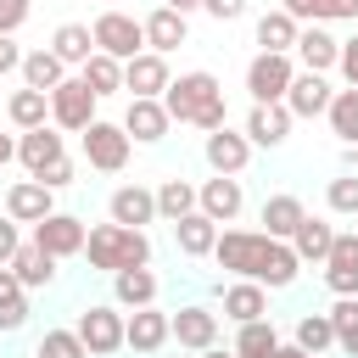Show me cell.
Segmentation results:
<instances>
[{"label": "cell", "instance_id": "1", "mask_svg": "<svg viewBox=\"0 0 358 358\" xmlns=\"http://www.w3.org/2000/svg\"><path fill=\"white\" fill-rule=\"evenodd\" d=\"M162 106H168V117H173V123H190V129H201V134L229 123L224 84H218L207 67H190V73L168 78V90H162Z\"/></svg>", "mask_w": 358, "mask_h": 358}, {"label": "cell", "instance_id": "2", "mask_svg": "<svg viewBox=\"0 0 358 358\" xmlns=\"http://www.w3.org/2000/svg\"><path fill=\"white\" fill-rule=\"evenodd\" d=\"M84 257H90V268H101V274H117V268H140V263H151V241H145V229H129V224H95L90 235H84Z\"/></svg>", "mask_w": 358, "mask_h": 358}, {"label": "cell", "instance_id": "3", "mask_svg": "<svg viewBox=\"0 0 358 358\" xmlns=\"http://www.w3.org/2000/svg\"><path fill=\"white\" fill-rule=\"evenodd\" d=\"M84 162L95 168V173H123L129 168V134H123V123H106V117H90L84 129Z\"/></svg>", "mask_w": 358, "mask_h": 358}, {"label": "cell", "instance_id": "4", "mask_svg": "<svg viewBox=\"0 0 358 358\" xmlns=\"http://www.w3.org/2000/svg\"><path fill=\"white\" fill-rule=\"evenodd\" d=\"M291 78H296V56L291 50H257L246 62V95L252 101H285Z\"/></svg>", "mask_w": 358, "mask_h": 358}, {"label": "cell", "instance_id": "5", "mask_svg": "<svg viewBox=\"0 0 358 358\" xmlns=\"http://www.w3.org/2000/svg\"><path fill=\"white\" fill-rule=\"evenodd\" d=\"M78 341L90 347V358H112V352H123V308L117 302H90L84 313H78Z\"/></svg>", "mask_w": 358, "mask_h": 358}, {"label": "cell", "instance_id": "6", "mask_svg": "<svg viewBox=\"0 0 358 358\" xmlns=\"http://www.w3.org/2000/svg\"><path fill=\"white\" fill-rule=\"evenodd\" d=\"M263 246H268L263 229H218V241H213V263L229 268L235 280H252L257 263H263Z\"/></svg>", "mask_w": 358, "mask_h": 358}, {"label": "cell", "instance_id": "7", "mask_svg": "<svg viewBox=\"0 0 358 358\" xmlns=\"http://www.w3.org/2000/svg\"><path fill=\"white\" fill-rule=\"evenodd\" d=\"M90 34H95V50H106V56H117V62H129V56L145 50V28H140V17H129V11H101V17L90 22Z\"/></svg>", "mask_w": 358, "mask_h": 358}, {"label": "cell", "instance_id": "8", "mask_svg": "<svg viewBox=\"0 0 358 358\" xmlns=\"http://www.w3.org/2000/svg\"><path fill=\"white\" fill-rule=\"evenodd\" d=\"M90 117H95V95H90V84H84L78 73H67V78L50 90V123L67 129V134H78Z\"/></svg>", "mask_w": 358, "mask_h": 358}, {"label": "cell", "instance_id": "9", "mask_svg": "<svg viewBox=\"0 0 358 358\" xmlns=\"http://www.w3.org/2000/svg\"><path fill=\"white\" fill-rule=\"evenodd\" d=\"M84 235H90V224H84V218H73V213H45V218L34 224V235H28V241H39V246L62 263V257H84Z\"/></svg>", "mask_w": 358, "mask_h": 358}, {"label": "cell", "instance_id": "10", "mask_svg": "<svg viewBox=\"0 0 358 358\" xmlns=\"http://www.w3.org/2000/svg\"><path fill=\"white\" fill-rule=\"evenodd\" d=\"M168 341H179L185 352H201L218 341V313L207 302H185L179 313H168Z\"/></svg>", "mask_w": 358, "mask_h": 358}, {"label": "cell", "instance_id": "11", "mask_svg": "<svg viewBox=\"0 0 358 358\" xmlns=\"http://www.w3.org/2000/svg\"><path fill=\"white\" fill-rule=\"evenodd\" d=\"M168 129H173V117H168L162 95H129V112H123V134L129 140L157 145V140H168Z\"/></svg>", "mask_w": 358, "mask_h": 358}, {"label": "cell", "instance_id": "12", "mask_svg": "<svg viewBox=\"0 0 358 358\" xmlns=\"http://www.w3.org/2000/svg\"><path fill=\"white\" fill-rule=\"evenodd\" d=\"M201 157H207V168L213 173H246V162H252V140L241 134V129H207V140H201Z\"/></svg>", "mask_w": 358, "mask_h": 358}, {"label": "cell", "instance_id": "13", "mask_svg": "<svg viewBox=\"0 0 358 358\" xmlns=\"http://www.w3.org/2000/svg\"><path fill=\"white\" fill-rule=\"evenodd\" d=\"M196 207H201L213 224H235V218H241V207H246V190H241V179H235V173H213V179H201V185H196Z\"/></svg>", "mask_w": 358, "mask_h": 358}, {"label": "cell", "instance_id": "14", "mask_svg": "<svg viewBox=\"0 0 358 358\" xmlns=\"http://www.w3.org/2000/svg\"><path fill=\"white\" fill-rule=\"evenodd\" d=\"M291 112H285V101H252V112H246V123H241V134L252 140V145H285L291 140Z\"/></svg>", "mask_w": 358, "mask_h": 358}, {"label": "cell", "instance_id": "15", "mask_svg": "<svg viewBox=\"0 0 358 358\" xmlns=\"http://www.w3.org/2000/svg\"><path fill=\"white\" fill-rule=\"evenodd\" d=\"M324 285L336 296H358V229H336L330 252H324Z\"/></svg>", "mask_w": 358, "mask_h": 358}, {"label": "cell", "instance_id": "16", "mask_svg": "<svg viewBox=\"0 0 358 358\" xmlns=\"http://www.w3.org/2000/svg\"><path fill=\"white\" fill-rule=\"evenodd\" d=\"M336 50H341V39H336L324 22H302V28H296V45H291L296 67H308V73H330V67H336Z\"/></svg>", "mask_w": 358, "mask_h": 358}, {"label": "cell", "instance_id": "17", "mask_svg": "<svg viewBox=\"0 0 358 358\" xmlns=\"http://www.w3.org/2000/svg\"><path fill=\"white\" fill-rule=\"evenodd\" d=\"M106 218H112V224H129V229L157 224V190H145V185H117V190L106 196Z\"/></svg>", "mask_w": 358, "mask_h": 358}, {"label": "cell", "instance_id": "18", "mask_svg": "<svg viewBox=\"0 0 358 358\" xmlns=\"http://www.w3.org/2000/svg\"><path fill=\"white\" fill-rule=\"evenodd\" d=\"M330 78L324 73H308V67H296V78H291V90H285V112L291 117H324V106H330Z\"/></svg>", "mask_w": 358, "mask_h": 358}, {"label": "cell", "instance_id": "19", "mask_svg": "<svg viewBox=\"0 0 358 358\" xmlns=\"http://www.w3.org/2000/svg\"><path fill=\"white\" fill-rule=\"evenodd\" d=\"M123 347H134V352H157V347H168V313L151 302V308H129L123 313Z\"/></svg>", "mask_w": 358, "mask_h": 358}, {"label": "cell", "instance_id": "20", "mask_svg": "<svg viewBox=\"0 0 358 358\" xmlns=\"http://www.w3.org/2000/svg\"><path fill=\"white\" fill-rule=\"evenodd\" d=\"M56 157H67V145H62V129H56V123H39V129H22V134H17V162H22L28 173L50 168Z\"/></svg>", "mask_w": 358, "mask_h": 358}, {"label": "cell", "instance_id": "21", "mask_svg": "<svg viewBox=\"0 0 358 358\" xmlns=\"http://www.w3.org/2000/svg\"><path fill=\"white\" fill-rule=\"evenodd\" d=\"M296 274H302V257L291 252V241H274L268 235V246H263V263H257V285L263 291H285V285H296Z\"/></svg>", "mask_w": 358, "mask_h": 358}, {"label": "cell", "instance_id": "22", "mask_svg": "<svg viewBox=\"0 0 358 358\" xmlns=\"http://www.w3.org/2000/svg\"><path fill=\"white\" fill-rule=\"evenodd\" d=\"M168 56H157V50H140V56H129L123 62V90L129 95H162L168 90Z\"/></svg>", "mask_w": 358, "mask_h": 358}, {"label": "cell", "instance_id": "23", "mask_svg": "<svg viewBox=\"0 0 358 358\" xmlns=\"http://www.w3.org/2000/svg\"><path fill=\"white\" fill-rule=\"evenodd\" d=\"M45 213H56V190H45L39 179H17V185L6 190V218H17V224H39Z\"/></svg>", "mask_w": 358, "mask_h": 358}, {"label": "cell", "instance_id": "24", "mask_svg": "<svg viewBox=\"0 0 358 358\" xmlns=\"http://www.w3.org/2000/svg\"><path fill=\"white\" fill-rule=\"evenodd\" d=\"M218 302H224V319L229 324H246V319H268V291L257 280H235V285H218Z\"/></svg>", "mask_w": 358, "mask_h": 358}, {"label": "cell", "instance_id": "25", "mask_svg": "<svg viewBox=\"0 0 358 358\" xmlns=\"http://www.w3.org/2000/svg\"><path fill=\"white\" fill-rule=\"evenodd\" d=\"M157 291H162V280L151 274V263H140V268H117V274H112V302H117V308H151Z\"/></svg>", "mask_w": 358, "mask_h": 358}, {"label": "cell", "instance_id": "26", "mask_svg": "<svg viewBox=\"0 0 358 358\" xmlns=\"http://www.w3.org/2000/svg\"><path fill=\"white\" fill-rule=\"evenodd\" d=\"M302 196H291V190H274L263 207H257V224H263V235H274V241H291V229L302 224Z\"/></svg>", "mask_w": 358, "mask_h": 358}, {"label": "cell", "instance_id": "27", "mask_svg": "<svg viewBox=\"0 0 358 358\" xmlns=\"http://www.w3.org/2000/svg\"><path fill=\"white\" fill-rule=\"evenodd\" d=\"M140 28H145V50H157V56H168V50H179L185 45V17L173 11V6H157L151 17H140Z\"/></svg>", "mask_w": 358, "mask_h": 358}, {"label": "cell", "instance_id": "28", "mask_svg": "<svg viewBox=\"0 0 358 358\" xmlns=\"http://www.w3.org/2000/svg\"><path fill=\"white\" fill-rule=\"evenodd\" d=\"M213 241H218V224L196 207V213H185V218H173V246L185 252V257H213Z\"/></svg>", "mask_w": 358, "mask_h": 358}, {"label": "cell", "instance_id": "29", "mask_svg": "<svg viewBox=\"0 0 358 358\" xmlns=\"http://www.w3.org/2000/svg\"><path fill=\"white\" fill-rule=\"evenodd\" d=\"M11 274L22 280V291H39V285L56 280V257H50L39 241H22V246L11 252Z\"/></svg>", "mask_w": 358, "mask_h": 358}, {"label": "cell", "instance_id": "30", "mask_svg": "<svg viewBox=\"0 0 358 358\" xmlns=\"http://www.w3.org/2000/svg\"><path fill=\"white\" fill-rule=\"evenodd\" d=\"M330 241H336V224H330V218H313V213H302V224L291 229V252H296L302 263H324Z\"/></svg>", "mask_w": 358, "mask_h": 358}, {"label": "cell", "instance_id": "31", "mask_svg": "<svg viewBox=\"0 0 358 358\" xmlns=\"http://www.w3.org/2000/svg\"><path fill=\"white\" fill-rule=\"evenodd\" d=\"M17 73H22V84H28V90H45V95H50V90L67 78V67H62V56H56L50 45L22 50V67H17Z\"/></svg>", "mask_w": 358, "mask_h": 358}, {"label": "cell", "instance_id": "32", "mask_svg": "<svg viewBox=\"0 0 358 358\" xmlns=\"http://www.w3.org/2000/svg\"><path fill=\"white\" fill-rule=\"evenodd\" d=\"M50 50L62 56V67H84V62H90V50H95L90 22H62V28L50 34Z\"/></svg>", "mask_w": 358, "mask_h": 358}, {"label": "cell", "instance_id": "33", "mask_svg": "<svg viewBox=\"0 0 358 358\" xmlns=\"http://www.w3.org/2000/svg\"><path fill=\"white\" fill-rule=\"evenodd\" d=\"M78 78L90 84V95L101 101V95H117L123 90V62L117 56H106V50H90V62L78 67Z\"/></svg>", "mask_w": 358, "mask_h": 358}, {"label": "cell", "instance_id": "34", "mask_svg": "<svg viewBox=\"0 0 358 358\" xmlns=\"http://www.w3.org/2000/svg\"><path fill=\"white\" fill-rule=\"evenodd\" d=\"M6 117H11V129H39V123H50V95L45 90H11V101H6Z\"/></svg>", "mask_w": 358, "mask_h": 358}, {"label": "cell", "instance_id": "35", "mask_svg": "<svg viewBox=\"0 0 358 358\" xmlns=\"http://www.w3.org/2000/svg\"><path fill=\"white\" fill-rule=\"evenodd\" d=\"M274 347H280L274 319H246V324H235V358H274Z\"/></svg>", "mask_w": 358, "mask_h": 358}, {"label": "cell", "instance_id": "36", "mask_svg": "<svg viewBox=\"0 0 358 358\" xmlns=\"http://www.w3.org/2000/svg\"><path fill=\"white\" fill-rule=\"evenodd\" d=\"M324 117H330V134H336L341 145H358V90H352V84L330 95Z\"/></svg>", "mask_w": 358, "mask_h": 358}, {"label": "cell", "instance_id": "37", "mask_svg": "<svg viewBox=\"0 0 358 358\" xmlns=\"http://www.w3.org/2000/svg\"><path fill=\"white\" fill-rule=\"evenodd\" d=\"M185 213H196V185H190V179H162V185H157V218L173 224V218H185Z\"/></svg>", "mask_w": 358, "mask_h": 358}, {"label": "cell", "instance_id": "38", "mask_svg": "<svg viewBox=\"0 0 358 358\" xmlns=\"http://www.w3.org/2000/svg\"><path fill=\"white\" fill-rule=\"evenodd\" d=\"M302 352H313V358H324L330 347H336V324H330V313H302L296 319V336H291Z\"/></svg>", "mask_w": 358, "mask_h": 358}, {"label": "cell", "instance_id": "39", "mask_svg": "<svg viewBox=\"0 0 358 358\" xmlns=\"http://www.w3.org/2000/svg\"><path fill=\"white\" fill-rule=\"evenodd\" d=\"M296 28H302V22L274 6V11L257 17V45H263V50H291V45H296Z\"/></svg>", "mask_w": 358, "mask_h": 358}, {"label": "cell", "instance_id": "40", "mask_svg": "<svg viewBox=\"0 0 358 358\" xmlns=\"http://www.w3.org/2000/svg\"><path fill=\"white\" fill-rule=\"evenodd\" d=\"M330 324H336V347H341L347 358H358V296H336Z\"/></svg>", "mask_w": 358, "mask_h": 358}, {"label": "cell", "instance_id": "41", "mask_svg": "<svg viewBox=\"0 0 358 358\" xmlns=\"http://www.w3.org/2000/svg\"><path fill=\"white\" fill-rule=\"evenodd\" d=\"M34 358H90V347L78 341V330H45L34 341Z\"/></svg>", "mask_w": 358, "mask_h": 358}, {"label": "cell", "instance_id": "42", "mask_svg": "<svg viewBox=\"0 0 358 358\" xmlns=\"http://www.w3.org/2000/svg\"><path fill=\"white\" fill-rule=\"evenodd\" d=\"M324 207L341 213V218H352V213H358V173H336V179L324 185Z\"/></svg>", "mask_w": 358, "mask_h": 358}, {"label": "cell", "instance_id": "43", "mask_svg": "<svg viewBox=\"0 0 358 358\" xmlns=\"http://www.w3.org/2000/svg\"><path fill=\"white\" fill-rule=\"evenodd\" d=\"M22 324H28V291L0 296V336H11V330H22Z\"/></svg>", "mask_w": 358, "mask_h": 358}, {"label": "cell", "instance_id": "44", "mask_svg": "<svg viewBox=\"0 0 358 358\" xmlns=\"http://www.w3.org/2000/svg\"><path fill=\"white\" fill-rule=\"evenodd\" d=\"M28 179H39L45 190H67V185H73V157H56L50 168H39V173H28Z\"/></svg>", "mask_w": 358, "mask_h": 358}, {"label": "cell", "instance_id": "45", "mask_svg": "<svg viewBox=\"0 0 358 358\" xmlns=\"http://www.w3.org/2000/svg\"><path fill=\"white\" fill-rule=\"evenodd\" d=\"M280 11H285V17H296V22H330L324 0H280Z\"/></svg>", "mask_w": 358, "mask_h": 358}, {"label": "cell", "instance_id": "46", "mask_svg": "<svg viewBox=\"0 0 358 358\" xmlns=\"http://www.w3.org/2000/svg\"><path fill=\"white\" fill-rule=\"evenodd\" d=\"M34 17V0H0V34H17Z\"/></svg>", "mask_w": 358, "mask_h": 358}, {"label": "cell", "instance_id": "47", "mask_svg": "<svg viewBox=\"0 0 358 358\" xmlns=\"http://www.w3.org/2000/svg\"><path fill=\"white\" fill-rule=\"evenodd\" d=\"M336 73L358 90V34H352V39H341V50H336Z\"/></svg>", "mask_w": 358, "mask_h": 358}, {"label": "cell", "instance_id": "48", "mask_svg": "<svg viewBox=\"0 0 358 358\" xmlns=\"http://www.w3.org/2000/svg\"><path fill=\"white\" fill-rule=\"evenodd\" d=\"M17 246H22V224L0 213V263H11V252H17Z\"/></svg>", "mask_w": 358, "mask_h": 358}, {"label": "cell", "instance_id": "49", "mask_svg": "<svg viewBox=\"0 0 358 358\" xmlns=\"http://www.w3.org/2000/svg\"><path fill=\"white\" fill-rule=\"evenodd\" d=\"M17 67H22V45H17V34H0V78L17 73Z\"/></svg>", "mask_w": 358, "mask_h": 358}, {"label": "cell", "instance_id": "50", "mask_svg": "<svg viewBox=\"0 0 358 358\" xmlns=\"http://www.w3.org/2000/svg\"><path fill=\"white\" fill-rule=\"evenodd\" d=\"M201 11L218 22H235V17H246V0H201Z\"/></svg>", "mask_w": 358, "mask_h": 358}, {"label": "cell", "instance_id": "51", "mask_svg": "<svg viewBox=\"0 0 358 358\" xmlns=\"http://www.w3.org/2000/svg\"><path fill=\"white\" fill-rule=\"evenodd\" d=\"M330 22H358V0H324Z\"/></svg>", "mask_w": 358, "mask_h": 358}, {"label": "cell", "instance_id": "52", "mask_svg": "<svg viewBox=\"0 0 358 358\" xmlns=\"http://www.w3.org/2000/svg\"><path fill=\"white\" fill-rule=\"evenodd\" d=\"M17 291H22V280L11 274V263H0V296H17Z\"/></svg>", "mask_w": 358, "mask_h": 358}, {"label": "cell", "instance_id": "53", "mask_svg": "<svg viewBox=\"0 0 358 358\" xmlns=\"http://www.w3.org/2000/svg\"><path fill=\"white\" fill-rule=\"evenodd\" d=\"M274 358H313V352H302L296 341H280V347H274Z\"/></svg>", "mask_w": 358, "mask_h": 358}, {"label": "cell", "instance_id": "54", "mask_svg": "<svg viewBox=\"0 0 358 358\" xmlns=\"http://www.w3.org/2000/svg\"><path fill=\"white\" fill-rule=\"evenodd\" d=\"M6 162H17V140H11V134H0V168H6Z\"/></svg>", "mask_w": 358, "mask_h": 358}, {"label": "cell", "instance_id": "55", "mask_svg": "<svg viewBox=\"0 0 358 358\" xmlns=\"http://www.w3.org/2000/svg\"><path fill=\"white\" fill-rule=\"evenodd\" d=\"M162 6H173L179 17H190V11H201V0H162Z\"/></svg>", "mask_w": 358, "mask_h": 358}, {"label": "cell", "instance_id": "56", "mask_svg": "<svg viewBox=\"0 0 358 358\" xmlns=\"http://www.w3.org/2000/svg\"><path fill=\"white\" fill-rule=\"evenodd\" d=\"M201 358H235V347H218L213 341V347H201Z\"/></svg>", "mask_w": 358, "mask_h": 358}, {"label": "cell", "instance_id": "57", "mask_svg": "<svg viewBox=\"0 0 358 358\" xmlns=\"http://www.w3.org/2000/svg\"><path fill=\"white\" fill-rule=\"evenodd\" d=\"M352 218H358V213H352Z\"/></svg>", "mask_w": 358, "mask_h": 358}]
</instances>
